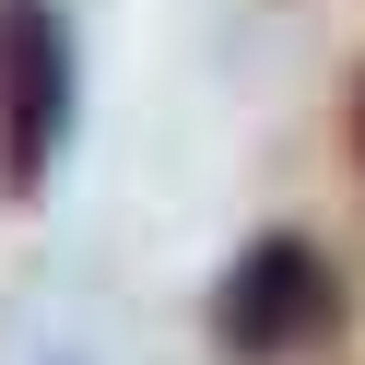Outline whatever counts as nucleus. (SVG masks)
<instances>
[{
  "label": "nucleus",
  "mask_w": 365,
  "mask_h": 365,
  "mask_svg": "<svg viewBox=\"0 0 365 365\" xmlns=\"http://www.w3.org/2000/svg\"><path fill=\"white\" fill-rule=\"evenodd\" d=\"M71 142V24L59 0H0V189H48Z\"/></svg>",
  "instance_id": "obj_1"
},
{
  "label": "nucleus",
  "mask_w": 365,
  "mask_h": 365,
  "mask_svg": "<svg viewBox=\"0 0 365 365\" xmlns=\"http://www.w3.org/2000/svg\"><path fill=\"white\" fill-rule=\"evenodd\" d=\"M318 318H330V271H318L307 236H259L236 271H224V294H212L224 354H294Z\"/></svg>",
  "instance_id": "obj_2"
},
{
  "label": "nucleus",
  "mask_w": 365,
  "mask_h": 365,
  "mask_svg": "<svg viewBox=\"0 0 365 365\" xmlns=\"http://www.w3.org/2000/svg\"><path fill=\"white\" fill-rule=\"evenodd\" d=\"M354 142H365V95H354Z\"/></svg>",
  "instance_id": "obj_3"
}]
</instances>
